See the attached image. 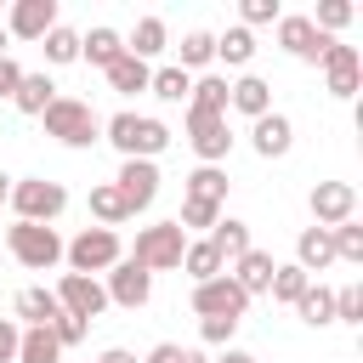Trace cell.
<instances>
[{"label": "cell", "mask_w": 363, "mask_h": 363, "mask_svg": "<svg viewBox=\"0 0 363 363\" xmlns=\"http://www.w3.org/2000/svg\"><path fill=\"white\" fill-rule=\"evenodd\" d=\"M102 130H108V142H113L125 159H159V153L170 147L164 119H147V113H130V108H125V113H113Z\"/></svg>", "instance_id": "cell-1"}, {"label": "cell", "mask_w": 363, "mask_h": 363, "mask_svg": "<svg viewBox=\"0 0 363 363\" xmlns=\"http://www.w3.org/2000/svg\"><path fill=\"white\" fill-rule=\"evenodd\" d=\"M40 119H45V130H51L62 147H91V142H96V130H102V119H96V113H91V102H79V96H57Z\"/></svg>", "instance_id": "cell-2"}, {"label": "cell", "mask_w": 363, "mask_h": 363, "mask_svg": "<svg viewBox=\"0 0 363 363\" xmlns=\"http://www.w3.org/2000/svg\"><path fill=\"white\" fill-rule=\"evenodd\" d=\"M6 250H11L28 272H45V267L62 261V238H57V227H40V221H17V227H6Z\"/></svg>", "instance_id": "cell-3"}, {"label": "cell", "mask_w": 363, "mask_h": 363, "mask_svg": "<svg viewBox=\"0 0 363 363\" xmlns=\"http://www.w3.org/2000/svg\"><path fill=\"white\" fill-rule=\"evenodd\" d=\"M62 255H68V267L74 272H108L113 261H125V244H119V233L113 227H85L74 244H62Z\"/></svg>", "instance_id": "cell-4"}, {"label": "cell", "mask_w": 363, "mask_h": 363, "mask_svg": "<svg viewBox=\"0 0 363 363\" xmlns=\"http://www.w3.org/2000/svg\"><path fill=\"white\" fill-rule=\"evenodd\" d=\"M182 250H187V233L176 227V221H153V227H142L136 233V267H147V272H170V267H182Z\"/></svg>", "instance_id": "cell-5"}, {"label": "cell", "mask_w": 363, "mask_h": 363, "mask_svg": "<svg viewBox=\"0 0 363 363\" xmlns=\"http://www.w3.org/2000/svg\"><path fill=\"white\" fill-rule=\"evenodd\" d=\"M11 204H17V221H57L62 210H68V193H62V182H45V176H23L17 187H11Z\"/></svg>", "instance_id": "cell-6"}, {"label": "cell", "mask_w": 363, "mask_h": 363, "mask_svg": "<svg viewBox=\"0 0 363 363\" xmlns=\"http://www.w3.org/2000/svg\"><path fill=\"white\" fill-rule=\"evenodd\" d=\"M193 312H199V318H233V323H238V318L250 312V295L221 272V278H210V284H193Z\"/></svg>", "instance_id": "cell-7"}, {"label": "cell", "mask_w": 363, "mask_h": 363, "mask_svg": "<svg viewBox=\"0 0 363 363\" xmlns=\"http://www.w3.org/2000/svg\"><path fill=\"white\" fill-rule=\"evenodd\" d=\"M187 142L204 164H221L233 153V130H227V113H193L187 108Z\"/></svg>", "instance_id": "cell-8"}, {"label": "cell", "mask_w": 363, "mask_h": 363, "mask_svg": "<svg viewBox=\"0 0 363 363\" xmlns=\"http://www.w3.org/2000/svg\"><path fill=\"white\" fill-rule=\"evenodd\" d=\"M51 295H57V306H62L68 318H85V323H91V318L108 306V289H102L96 278H85V272H62Z\"/></svg>", "instance_id": "cell-9"}, {"label": "cell", "mask_w": 363, "mask_h": 363, "mask_svg": "<svg viewBox=\"0 0 363 363\" xmlns=\"http://www.w3.org/2000/svg\"><path fill=\"white\" fill-rule=\"evenodd\" d=\"M102 289H108L113 306H130V312H136V306H147V295H153V272L136 267V261L125 255V261L108 267V284H102Z\"/></svg>", "instance_id": "cell-10"}, {"label": "cell", "mask_w": 363, "mask_h": 363, "mask_svg": "<svg viewBox=\"0 0 363 363\" xmlns=\"http://www.w3.org/2000/svg\"><path fill=\"white\" fill-rule=\"evenodd\" d=\"M357 216V187L352 182H318L312 187V227H340Z\"/></svg>", "instance_id": "cell-11"}, {"label": "cell", "mask_w": 363, "mask_h": 363, "mask_svg": "<svg viewBox=\"0 0 363 363\" xmlns=\"http://www.w3.org/2000/svg\"><path fill=\"white\" fill-rule=\"evenodd\" d=\"M323 79H329V96H340V102H352L357 96V79H363V57H357V45H329L323 51Z\"/></svg>", "instance_id": "cell-12"}, {"label": "cell", "mask_w": 363, "mask_h": 363, "mask_svg": "<svg viewBox=\"0 0 363 363\" xmlns=\"http://www.w3.org/2000/svg\"><path fill=\"white\" fill-rule=\"evenodd\" d=\"M113 187H119L125 210L136 216V210H147V204H153V193H159V164H153V159H125Z\"/></svg>", "instance_id": "cell-13"}, {"label": "cell", "mask_w": 363, "mask_h": 363, "mask_svg": "<svg viewBox=\"0 0 363 363\" xmlns=\"http://www.w3.org/2000/svg\"><path fill=\"white\" fill-rule=\"evenodd\" d=\"M278 45H284L289 57H301V62H323V51H329L335 40L318 34L312 17H278Z\"/></svg>", "instance_id": "cell-14"}, {"label": "cell", "mask_w": 363, "mask_h": 363, "mask_svg": "<svg viewBox=\"0 0 363 363\" xmlns=\"http://www.w3.org/2000/svg\"><path fill=\"white\" fill-rule=\"evenodd\" d=\"M51 28H57V0H17L6 11V34L17 40H45Z\"/></svg>", "instance_id": "cell-15"}, {"label": "cell", "mask_w": 363, "mask_h": 363, "mask_svg": "<svg viewBox=\"0 0 363 363\" xmlns=\"http://www.w3.org/2000/svg\"><path fill=\"white\" fill-rule=\"evenodd\" d=\"M227 108H238V113L261 119V113H272V85H267L261 74H244L238 85H227Z\"/></svg>", "instance_id": "cell-16"}, {"label": "cell", "mask_w": 363, "mask_h": 363, "mask_svg": "<svg viewBox=\"0 0 363 363\" xmlns=\"http://www.w3.org/2000/svg\"><path fill=\"white\" fill-rule=\"evenodd\" d=\"M250 136H255V153H261V159H284L289 142H295V125H289L284 113H261Z\"/></svg>", "instance_id": "cell-17"}, {"label": "cell", "mask_w": 363, "mask_h": 363, "mask_svg": "<svg viewBox=\"0 0 363 363\" xmlns=\"http://www.w3.org/2000/svg\"><path fill=\"white\" fill-rule=\"evenodd\" d=\"M335 261V244H329V227H301V238H295V267L312 278V272H323Z\"/></svg>", "instance_id": "cell-18"}, {"label": "cell", "mask_w": 363, "mask_h": 363, "mask_svg": "<svg viewBox=\"0 0 363 363\" xmlns=\"http://www.w3.org/2000/svg\"><path fill=\"white\" fill-rule=\"evenodd\" d=\"M11 306H17V318H23L28 329H51V318L62 312V306H57V295H51V289H40V284L17 289V301H11Z\"/></svg>", "instance_id": "cell-19"}, {"label": "cell", "mask_w": 363, "mask_h": 363, "mask_svg": "<svg viewBox=\"0 0 363 363\" xmlns=\"http://www.w3.org/2000/svg\"><path fill=\"white\" fill-rule=\"evenodd\" d=\"M79 57H85L91 68H108V62L125 57V34H119V28H91V34H79Z\"/></svg>", "instance_id": "cell-20"}, {"label": "cell", "mask_w": 363, "mask_h": 363, "mask_svg": "<svg viewBox=\"0 0 363 363\" xmlns=\"http://www.w3.org/2000/svg\"><path fill=\"white\" fill-rule=\"evenodd\" d=\"M227 278H233L244 295H261V289L272 284V255H267V250H250V255H238V261H233V272H227Z\"/></svg>", "instance_id": "cell-21"}, {"label": "cell", "mask_w": 363, "mask_h": 363, "mask_svg": "<svg viewBox=\"0 0 363 363\" xmlns=\"http://www.w3.org/2000/svg\"><path fill=\"white\" fill-rule=\"evenodd\" d=\"M102 74H108V85H113L119 96H136V91H147V79H153V68H147L142 57H130V51H125L119 62H108Z\"/></svg>", "instance_id": "cell-22"}, {"label": "cell", "mask_w": 363, "mask_h": 363, "mask_svg": "<svg viewBox=\"0 0 363 363\" xmlns=\"http://www.w3.org/2000/svg\"><path fill=\"white\" fill-rule=\"evenodd\" d=\"M221 267H227V261L216 255V244H210V238H199V244H187V250H182V272H187L193 284H210V278H221Z\"/></svg>", "instance_id": "cell-23"}, {"label": "cell", "mask_w": 363, "mask_h": 363, "mask_svg": "<svg viewBox=\"0 0 363 363\" xmlns=\"http://www.w3.org/2000/svg\"><path fill=\"white\" fill-rule=\"evenodd\" d=\"M210 244H216V255H221L227 267H233L238 255H250V250H255V244H250V227H244V221H233V216H227V221H216Z\"/></svg>", "instance_id": "cell-24"}, {"label": "cell", "mask_w": 363, "mask_h": 363, "mask_svg": "<svg viewBox=\"0 0 363 363\" xmlns=\"http://www.w3.org/2000/svg\"><path fill=\"white\" fill-rule=\"evenodd\" d=\"M17 363H62V346L51 329H23L17 335Z\"/></svg>", "instance_id": "cell-25"}, {"label": "cell", "mask_w": 363, "mask_h": 363, "mask_svg": "<svg viewBox=\"0 0 363 363\" xmlns=\"http://www.w3.org/2000/svg\"><path fill=\"white\" fill-rule=\"evenodd\" d=\"M187 108H193V113H227V79H221V74H204V79H193V91H187Z\"/></svg>", "instance_id": "cell-26"}, {"label": "cell", "mask_w": 363, "mask_h": 363, "mask_svg": "<svg viewBox=\"0 0 363 363\" xmlns=\"http://www.w3.org/2000/svg\"><path fill=\"white\" fill-rule=\"evenodd\" d=\"M295 312H301V323H312V329L335 323V289H323V284H306V295L295 301Z\"/></svg>", "instance_id": "cell-27"}, {"label": "cell", "mask_w": 363, "mask_h": 363, "mask_svg": "<svg viewBox=\"0 0 363 363\" xmlns=\"http://www.w3.org/2000/svg\"><path fill=\"white\" fill-rule=\"evenodd\" d=\"M125 51H130V57H142V62H147V57H159V51H164V17H142V23L130 28Z\"/></svg>", "instance_id": "cell-28"}, {"label": "cell", "mask_w": 363, "mask_h": 363, "mask_svg": "<svg viewBox=\"0 0 363 363\" xmlns=\"http://www.w3.org/2000/svg\"><path fill=\"white\" fill-rule=\"evenodd\" d=\"M23 113H45L51 102H57V85L45 79V74H23V85H17V96H11Z\"/></svg>", "instance_id": "cell-29"}, {"label": "cell", "mask_w": 363, "mask_h": 363, "mask_svg": "<svg viewBox=\"0 0 363 363\" xmlns=\"http://www.w3.org/2000/svg\"><path fill=\"white\" fill-rule=\"evenodd\" d=\"M216 57H221L227 68H244V62L255 57V34H250V28H227V34H216Z\"/></svg>", "instance_id": "cell-30"}, {"label": "cell", "mask_w": 363, "mask_h": 363, "mask_svg": "<svg viewBox=\"0 0 363 363\" xmlns=\"http://www.w3.org/2000/svg\"><path fill=\"white\" fill-rule=\"evenodd\" d=\"M187 199H199V204H221V199H227V176H221L216 164H199V170L187 176Z\"/></svg>", "instance_id": "cell-31"}, {"label": "cell", "mask_w": 363, "mask_h": 363, "mask_svg": "<svg viewBox=\"0 0 363 363\" xmlns=\"http://www.w3.org/2000/svg\"><path fill=\"white\" fill-rule=\"evenodd\" d=\"M91 216H96V221H102V227H119V221H125V216H130V210H125V199H119V187H113V182H96V187H91Z\"/></svg>", "instance_id": "cell-32"}, {"label": "cell", "mask_w": 363, "mask_h": 363, "mask_svg": "<svg viewBox=\"0 0 363 363\" xmlns=\"http://www.w3.org/2000/svg\"><path fill=\"white\" fill-rule=\"evenodd\" d=\"M147 91H153L159 102H187V91H193V74H182V68H153Z\"/></svg>", "instance_id": "cell-33"}, {"label": "cell", "mask_w": 363, "mask_h": 363, "mask_svg": "<svg viewBox=\"0 0 363 363\" xmlns=\"http://www.w3.org/2000/svg\"><path fill=\"white\" fill-rule=\"evenodd\" d=\"M306 284H312V278H306L301 267H272V284H267V295H272V301H284V306H295V301L306 295Z\"/></svg>", "instance_id": "cell-34"}, {"label": "cell", "mask_w": 363, "mask_h": 363, "mask_svg": "<svg viewBox=\"0 0 363 363\" xmlns=\"http://www.w3.org/2000/svg\"><path fill=\"white\" fill-rule=\"evenodd\" d=\"M210 57H216V34H204V28H193V34L182 40V62H176V68L187 74V68H204Z\"/></svg>", "instance_id": "cell-35"}, {"label": "cell", "mask_w": 363, "mask_h": 363, "mask_svg": "<svg viewBox=\"0 0 363 363\" xmlns=\"http://www.w3.org/2000/svg\"><path fill=\"white\" fill-rule=\"evenodd\" d=\"M329 244H335V261H363V227L357 221L329 227Z\"/></svg>", "instance_id": "cell-36"}, {"label": "cell", "mask_w": 363, "mask_h": 363, "mask_svg": "<svg viewBox=\"0 0 363 363\" xmlns=\"http://www.w3.org/2000/svg\"><path fill=\"white\" fill-rule=\"evenodd\" d=\"M45 62H79V34L57 23V28L45 34Z\"/></svg>", "instance_id": "cell-37"}, {"label": "cell", "mask_w": 363, "mask_h": 363, "mask_svg": "<svg viewBox=\"0 0 363 363\" xmlns=\"http://www.w3.org/2000/svg\"><path fill=\"white\" fill-rule=\"evenodd\" d=\"M346 23H352V6H346V0H323L318 17H312V28L329 34V40H335V28H346Z\"/></svg>", "instance_id": "cell-38"}, {"label": "cell", "mask_w": 363, "mask_h": 363, "mask_svg": "<svg viewBox=\"0 0 363 363\" xmlns=\"http://www.w3.org/2000/svg\"><path fill=\"white\" fill-rule=\"evenodd\" d=\"M216 221H221V204H199V199H182V221H176L182 233H187V227H216Z\"/></svg>", "instance_id": "cell-39"}, {"label": "cell", "mask_w": 363, "mask_h": 363, "mask_svg": "<svg viewBox=\"0 0 363 363\" xmlns=\"http://www.w3.org/2000/svg\"><path fill=\"white\" fill-rule=\"evenodd\" d=\"M147 363H210L199 346H176V340H159L153 352H147Z\"/></svg>", "instance_id": "cell-40"}, {"label": "cell", "mask_w": 363, "mask_h": 363, "mask_svg": "<svg viewBox=\"0 0 363 363\" xmlns=\"http://www.w3.org/2000/svg\"><path fill=\"white\" fill-rule=\"evenodd\" d=\"M85 329H91L85 318H68V312H57V318H51V335H57V346H79V340H85Z\"/></svg>", "instance_id": "cell-41"}, {"label": "cell", "mask_w": 363, "mask_h": 363, "mask_svg": "<svg viewBox=\"0 0 363 363\" xmlns=\"http://www.w3.org/2000/svg\"><path fill=\"white\" fill-rule=\"evenodd\" d=\"M335 323H363V295L357 289H340L335 295Z\"/></svg>", "instance_id": "cell-42"}, {"label": "cell", "mask_w": 363, "mask_h": 363, "mask_svg": "<svg viewBox=\"0 0 363 363\" xmlns=\"http://www.w3.org/2000/svg\"><path fill=\"white\" fill-rule=\"evenodd\" d=\"M233 329H238L233 318H204V323H199V335H204V346H227V340H233Z\"/></svg>", "instance_id": "cell-43"}, {"label": "cell", "mask_w": 363, "mask_h": 363, "mask_svg": "<svg viewBox=\"0 0 363 363\" xmlns=\"http://www.w3.org/2000/svg\"><path fill=\"white\" fill-rule=\"evenodd\" d=\"M278 0H244V23H278Z\"/></svg>", "instance_id": "cell-44"}, {"label": "cell", "mask_w": 363, "mask_h": 363, "mask_svg": "<svg viewBox=\"0 0 363 363\" xmlns=\"http://www.w3.org/2000/svg\"><path fill=\"white\" fill-rule=\"evenodd\" d=\"M17 85H23V68L11 57H0V96H17Z\"/></svg>", "instance_id": "cell-45"}, {"label": "cell", "mask_w": 363, "mask_h": 363, "mask_svg": "<svg viewBox=\"0 0 363 363\" xmlns=\"http://www.w3.org/2000/svg\"><path fill=\"white\" fill-rule=\"evenodd\" d=\"M17 335H23V329L0 318V363H17Z\"/></svg>", "instance_id": "cell-46"}, {"label": "cell", "mask_w": 363, "mask_h": 363, "mask_svg": "<svg viewBox=\"0 0 363 363\" xmlns=\"http://www.w3.org/2000/svg\"><path fill=\"white\" fill-rule=\"evenodd\" d=\"M96 363H136V357H130V352H125V346H108V352H102V357H96Z\"/></svg>", "instance_id": "cell-47"}, {"label": "cell", "mask_w": 363, "mask_h": 363, "mask_svg": "<svg viewBox=\"0 0 363 363\" xmlns=\"http://www.w3.org/2000/svg\"><path fill=\"white\" fill-rule=\"evenodd\" d=\"M6 199H11V176L0 170V204H6Z\"/></svg>", "instance_id": "cell-48"}, {"label": "cell", "mask_w": 363, "mask_h": 363, "mask_svg": "<svg viewBox=\"0 0 363 363\" xmlns=\"http://www.w3.org/2000/svg\"><path fill=\"white\" fill-rule=\"evenodd\" d=\"M221 363H255V357H250V352H227Z\"/></svg>", "instance_id": "cell-49"}, {"label": "cell", "mask_w": 363, "mask_h": 363, "mask_svg": "<svg viewBox=\"0 0 363 363\" xmlns=\"http://www.w3.org/2000/svg\"><path fill=\"white\" fill-rule=\"evenodd\" d=\"M0 57H6V28H0Z\"/></svg>", "instance_id": "cell-50"}]
</instances>
